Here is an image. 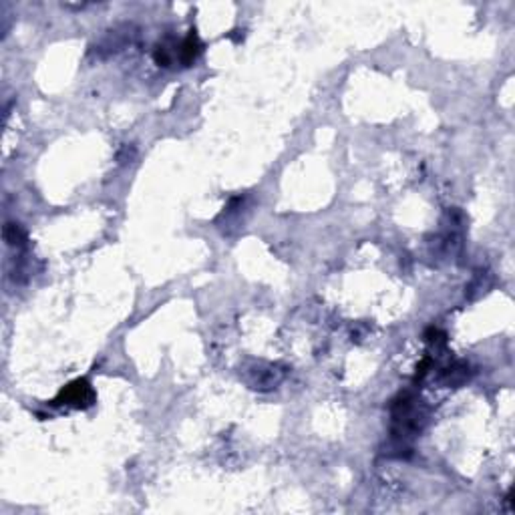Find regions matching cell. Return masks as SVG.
Masks as SVG:
<instances>
[{"label":"cell","instance_id":"cell-2","mask_svg":"<svg viewBox=\"0 0 515 515\" xmlns=\"http://www.w3.org/2000/svg\"><path fill=\"white\" fill-rule=\"evenodd\" d=\"M199 51H201V45H199V41L191 34L190 39H186L184 45H182V61H184L186 65H190V63H193V61L197 58Z\"/></svg>","mask_w":515,"mask_h":515},{"label":"cell","instance_id":"cell-1","mask_svg":"<svg viewBox=\"0 0 515 515\" xmlns=\"http://www.w3.org/2000/svg\"><path fill=\"white\" fill-rule=\"evenodd\" d=\"M93 401H95V393H93V388H91V384L87 382L85 379L75 380V382H71V384H67L61 393H58V397H56V405H69V407H89V405H93Z\"/></svg>","mask_w":515,"mask_h":515}]
</instances>
